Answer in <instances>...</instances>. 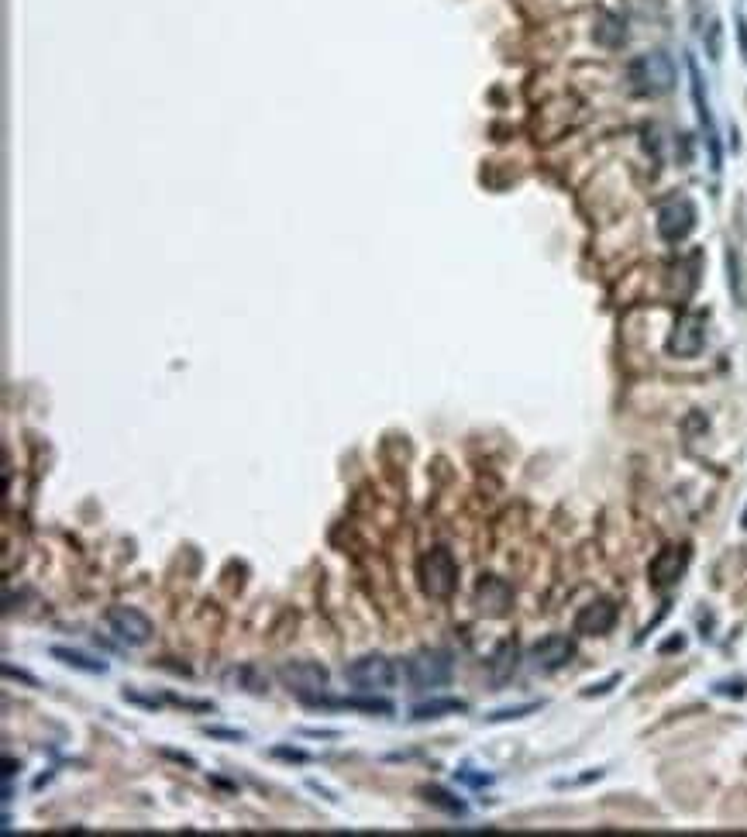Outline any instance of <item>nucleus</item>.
Masks as SVG:
<instances>
[{
  "label": "nucleus",
  "instance_id": "f03ea898",
  "mask_svg": "<svg viewBox=\"0 0 747 837\" xmlns=\"http://www.w3.org/2000/svg\"><path fill=\"white\" fill-rule=\"evenodd\" d=\"M345 682L355 693H365V696L386 693L396 682V665L386 655H362L345 665Z\"/></svg>",
  "mask_w": 747,
  "mask_h": 837
},
{
  "label": "nucleus",
  "instance_id": "2eb2a0df",
  "mask_svg": "<svg viewBox=\"0 0 747 837\" xmlns=\"http://www.w3.org/2000/svg\"><path fill=\"white\" fill-rule=\"evenodd\" d=\"M49 655H52V658H59L62 665H69V669L87 672V676H104V672H107V662H100V658H90V655H83V651H73V648L52 645V648H49Z\"/></svg>",
  "mask_w": 747,
  "mask_h": 837
},
{
  "label": "nucleus",
  "instance_id": "0eeeda50",
  "mask_svg": "<svg viewBox=\"0 0 747 837\" xmlns=\"http://www.w3.org/2000/svg\"><path fill=\"white\" fill-rule=\"evenodd\" d=\"M107 627L118 641L131 648H142L152 641V620L138 607H111L107 610Z\"/></svg>",
  "mask_w": 747,
  "mask_h": 837
},
{
  "label": "nucleus",
  "instance_id": "5701e85b",
  "mask_svg": "<svg viewBox=\"0 0 747 837\" xmlns=\"http://www.w3.org/2000/svg\"><path fill=\"white\" fill-rule=\"evenodd\" d=\"M710 59H720V25H710Z\"/></svg>",
  "mask_w": 747,
  "mask_h": 837
},
{
  "label": "nucleus",
  "instance_id": "b1692460",
  "mask_svg": "<svg viewBox=\"0 0 747 837\" xmlns=\"http://www.w3.org/2000/svg\"><path fill=\"white\" fill-rule=\"evenodd\" d=\"M458 779L469 782V786H486L489 775H472V769H462V772H458Z\"/></svg>",
  "mask_w": 747,
  "mask_h": 837
},
{
  "label": "nucleus",
  "instance_id": "39448f33",
  "mask_svg": "<svg viewBox=\"0 0 747 837\" xmlns=\"http://www.w3.org/2000/svg\"><path fill=\"white\" fill-rule=\"evenodd\" d=\"M420 583H424V593L434 596V600H448L455 593L458 583V565L455 555L448 548H431L424 558H420Z\"/></svg>",
  "mask_w": 747,
  "mask_h": 837
},
{
  "label": "nucleus",
  "instance_id": "ddd939ff",
  "mask_svg": "<svg viewBox=\"0 0 747 837\" xmlns=\"http://www.w3.org/2000/svg\"><path fill=\"white\" fill-rule=\"evenodd\" d=\"M476 603H479L482 614L503 617L510 610V586L496 576H482V583L476 589Z\"/></svg>",
  "mask_w": 747,
  "mask_h": 837
},
{
  "label": "nucleus",
  "instance_id": "6e6552de",
  "mask_svg": "<svg viewBox=\"0 0 747 837\" xmlns=\"http://www.w3.org/2000/svg\"><path fill=\"white\" fill-rule=\"evenodd\" d=\"M706 345V317L703 314H686L679 317L672 338H668V352L672 355H699Z\"/></svg>",
  "mask_w": 747,
  "mask_h": 837
},
{
  "label": "nucleus",
  "instance_id": "9b49d317",
  "mask_svg": "<svg viewBox=\"0 0 747 837\" xmlns=\"http://www.w3.org/2000/svg\"><path fill=\"white\" fill-rule=\"evenodd\" d=\"M689 565V548L686 545H672L665 552H658V558L651 562V583L655 586H672L679 583V576Z\"/></svg>",
  "mask_w": 747,
  "mask_h": 837
},
{
  "label": "nucleus",
  "instance_id": "aec40b11",
  "mask_svg": "<svg viewBox=\"0 0 747 837\" xmlns=\"http://www.w3.org/2000/svg\"><path fill=\"white\" fill-rule=\"evenodd\" d=\"M272 758H286V762H307V751H297V748H272Z\"/></svg>",
  "mask_w": 747,
  "mask_h": 837
},
{
  "label": "nucleus",
  "instance_id": "412c9836",
  "mask_svg": "<svg viewBox=\"0 0 747 837\" xmlns=\"http://www.w3.org/2000/svg\"><path fill=\"white\" fill-rule=\"evenodd\" d=\"M210 738H228V741H245V731H224V727H207Z\"/></svg>",
  "mask_w": 747,
  "mask_h": 837
},
{
  "label": "nucleus",
  "instance_id": "423d86ee",
  "mask_svg": "<svg viewBox=\"0 0 747 837\" xmlns=\"http://www.w3.org/2000/svg\"><path fill=\"white\" fill-rule=\"evenodd\" d=\"M696 228V204L689 197H672L658 207V235L665 242H686Z\"/></svg>",
  "mask_w": 747,
  "mask_h": 837
},
{
  "label": "nucleus",
  "instance_id": "4468645a",
  "mask_svg": "<svg viewBox=\"0 0 747 837\" xmlns=\"http://www.w3.org/2000/svg\"><path fill=\"white\" fill-rule=\"evenodd\" d=\"M596 42L599 45H606V49H620V45L627 42V25H624V18L620 14H610V11H603L596 18Z\"/></svg>",
  "mask_w": 747,
  "mask_h": 837
},
{
  "label": "nucleus",
  "instance_id": "dca6fc26",
  "mask_svg": "<svg viewBox=\"0 0 747 837\" xmlns=\"http://www.w3.org/2000/svg\"><path fill=\"white\" fill-rule=\"evenodd\" d=\"M228 682H235L238 689H245V693H266L269 689V676L259 669V665H238V669H231L228 676H224Z\"/></svg>",
  "mask_w": 747,
  "mask_h": 837
},
{
  "label": "nucleus",
  "instance_id": "20e7f679",
  "mask_svg": "<svg viewBox=\"0 0 747 837\" xmlns=\"http://www.w3.org/2000/svg\"><path fill=\"white\" fill-rule=\"evenodd\" d=\"M451 672H455V662L445 648H424L407 658V682L414 689H441L451 682Z\"/></svg>",
  "mask_w": 747,
  "mask_h": 837
},
{
  "label": "nucleus",
  "instance_id": "a211bd4d",
  "mask_svg": "<svg viewBox=\"0 0 747 837\" xmlns=\"http://www.w3.org/2000/svg\"><path fill=\"white\" fill-rule=\"evenodd\" d=\"M424 796L431 800L434 806H441V810H448V813H465V803H458L455 796L448 793V789H441V786H427L424 789Z\"/></svg>",
  "mask_w": 747,
  "mask_h": 837
},
{
  "label": "nucleus",
  "instance_id": "f257e3e1",
  "mask_svg": "<svg viewBox=\"0 0 747 837\" xmlns=\"http://www.w3.org/2000/svg\"><path fill=\"white\" fill-rule=\"evenodd\" d=\"M627 80L634 93H641V97H661V93H672L675 90V62L668 52H644V56H637L630 62L627 69Z\"/></svg>",
  "mask_w": 747,
  "mask_h": 837
},
{
  "label": "nucleus",
  "instance_id": "f3484780",
  "mask_svg": "<svg viewBox=\"0 0 747 837\" xmlns=\"http://www.w3.org/2000/svg\"><path fill=\"white\" fill-rule=\"evenodd\" d=\"M469 710V703L465 700H427V703H420V707L410 710V717L414 720H438V717H445V713H465Z\"/></svg>",
  "mask_w": 747,
  "mask_h": 837
},
{
  "label": "nucleus",
  "instance_id": "6ab92c4d",
  "mask_svg": "<svg viewBox=\"0 0 747 837\" xmlns=\"http://www.w3.org/2000/svg\"><path fill=\"white\" fill-rule=\"evenodd\" d=\"M541 703H524V707H507V710H493L486 720H493V724H500V720H513V717H524V713H538Z\"/></svg>",
  "mask_w": 747,
  "mask_h": 837
},
{
  "label": "nucleus",
  "instance_id": "1a4fd4ad",
  "mask_svg": "<svg viewBox=\"0 0 747 837\" xmlns=\"http://www.w3.org/2000/svg\"><path fill=\"white\" fill-rule=\"evenodd\" d=\"M689 73H692V100H696L699 124H703L706 145H710L713 169H720V138H717V124H713V111H710V100H706V90H703V73H699L696 59H689Z\"/></svg>",
  "mask_w": 747,
  "mask_h": 837
},
{
  "label": "nucleus",
  "instance_id": "f8f14e48",
  "mask_svg": "<svg viewBox=\"0 0 747 837\" xmlns=\"http://www.w3.org/2000/svg\"><path fill=\"white\" fill-rule=\"evenodd\" d=\"M613 624H617V607H613L610 600L589 603V607H582V614L575 617V631L589 634V638H596V634H606Z\"/></svg>",
  "mask_w": 747,
  "mask_h": 837
},
{
  "label": "nucleus",
  "instance_id": "4be33fe9",
  "mask_svg": "<svg viewBox=\"0 0 747 837\" xmlns=\"http://www.w3.org/2000/svg\"><path fill=\"white\" fill-rule=\"evenodd\" d=\"M4 672H7V676H11V679H21V682H28V686H38V679H35V676H28L25 669H14L11 662L4 665Z\"/></svg>",
  "mask_w": 747,
  "mask_h": 837
},
{
  "label": "nucleus",
  "instance_id": "9d476101",
  "mask_svg": "<svg viewBox=\"0 0 747 837\" xmlns=\"http://www.w3.org/2000/svg\"><path fill=\"white\" fill-rule=\"evenodd\" d=\"M572 655H575L572 638H565V634H548V638H541L538 645L531 648V665L538 672H555V669H562Z\"/></svg>",
  "mask_w": 747,
  "mask_h": 837
},
{
  "label": "nucleus",
  "instance_id": "7ed1b4c3",
  "mask_svg": "<svg viewBox=\"0 0 747 837\" xmlns=\"http://www.w3.org/2000/svg\"><path fill=\"white\" fill-rule=\"evenodd\" d=\"M279 679H283V686L290 689V693H297L300 700L307 703H317L324 693H328V669H324L321 662H310V658H293V662H283L279 665Z\"/></svg>",
  "mask_w": 747,
  "mask_h": 837
},
{
  "label": "nucleus",
  "instance_id": "393cba45",
  "mask_svg": "<svg viewBox=\"0 0 747 837\" xmlns=\"http://www.w3.org/2000/svg\"><path fill=\"white\" fill-rule=\"evenodd\" d=\"M307 738H341V731H328V727H321V731H317V727H307Z\"/></svg>",
  "mask_w": 747,
  "mask_h": 837
}]
</instances>
